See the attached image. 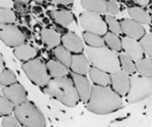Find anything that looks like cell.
Here are the masks:
<instances>
[{
  "label": "cell",
  "mask_w": 152,
  "mask_h": 127,
  "mask_svg": "<svg viewBox=\"0 0 152 127\" xmlns=\"http://www.w3.org/2000/svg\"><path fill=\"white\" fill-rule=\"evenodd\" d=\"M122 106V100L120 95L115 91L111 90L108 87L95 86L91 88V93L89 100L86 104L88 111L103 115L118 110Z\"/></svg>",
  "instance_id": "obj_1"
},
{
  "label": "cell",
  "mask_w": 152,
  "mask_h": 127,
  "mask_svg": "<svg viewBox=\"0 0 152 127\" xmlns=\"http://www.w3.org/2000/svg\"><path fill=\"white\" fill-rule=\"evenodd\" d=\"M44 92L53 96L67 106H75L79 95L74 83L66 77L53 78L44 87Z\"/></svg>",
  "instance_id": "obj_2"
},
{
  "label": "cell",
  "mask_w": 152,
  "mask_h": 127,
  "mask_svg": "<svg viewBox=\"0 0 152 127\" xmlns=\"http://www.w3.org/2000/svg\"><path fill=\"white\" fill-rule=\"evenodd\" d=\"M86 52L89 61L94 67L110 73L119 71V57L112 50L106 47H100V48L89 47L86 49Z\"/></svg>",
  "instance_id": "obj_3"
},
{
  "label": "cell",
  "mask_w": 152,
  "mask_h": 127,
  "mask_svg": "<svg viewBox=\"0 0 152 127\" xmlns=\"http://www.w3.org/2000/svg\"><path fill=\"white\" fill-rule=\"evenodd\" d=\"M15 116L25 127H45V119L42 113L30 101L18 104Z\"/></svg>",
  "instance_id": "obj_4"
},
{
  "label": "cell",
  "mask_w": 152,
  "mask_h": 127,
  "mask_svg": "<svg viewBox=\"0 0 152 127\" xmlns=\"http://www.w3.org/2000/svg\"><path fill=\"white\" fill-rule=\"evenodd\" d=\"M150 95H152V78L133 75L127 100L129 102H139Z\"/></svg>",
  "instance_id": "obj_5"
},
{
  "label": "cell",
  "mask_w": 152,
  "mask_h": 127,
  "mask_svg": "<svg viewBox=\"0 0 152 127\" xmlns=\"http://www.w3.org/2000/svg\"><path fill=\"white\" fill-rule=\"evenodd\" d=\"M23 69L27 77L35 85L39 87H45L50 82V73L44 64L40 59H32L23 64Z\"/></svg>",
  "instance_id": "obj_6"
},
{
  "label": "cell",
  "mask_w": 152,
  "mask_h": 127,
  "mask_svg": "<svg viewBox=\"0 0 152 127\" xmlns=\"http://www.w3.org/2000/svg\"><path fill=\"white\" fill-rule=\"evenodd\" d=\"M80 23L81 26L86 32L94 33L97 35H105L107 33V26L106 22L103 21V19L100 17V15L96 14V13L86 12L82 13L80 16Z\"/></svg>",
  "instance_id": "obj_7"
},
{
  "label": "cell",
  "mask_w": 152,
  "mask_h": 127,
  "mask_svg": "<svg viewBox=\"0 0 152 127\" xmlns=\"http://www.w3.org/2000/svg\"><path fill=\"white\" fill-rule=\"evenodd\" d=\"M0 36H1V41L10 47H19L21 44H24L26 41V37L21 28L12 24L1 26Z\"/></svg>",
  "instance_id": "obj_8"
},
{
  "label": "cell",
  "mask_w": 152,
  "mask_h": 127,
  "mask_svg": "<svg viewBox=\"0 0 152 127\" xmlns=\"http://www.w3.org/2000/svg\"><path fill=\"white\" fill-rule=\"evenodd\" d=\"M111 84L117 94L126 95L129 91L131 87V78L124 71H117L111 75Z\"/></svg>",
  "instance_id": "obj_9"
},
{
  "label": "cell",
  "mask_w": 152,
  "mask_h": 127,
  "mask_svg": "<svg viewBox=\"0 0 152 127\" xmlns=\"http://www.w3.org/2000/svg\"><path fill=\"white\" fill-rule=\"evenodd\" d=\"M2 93L15 104H21L26 101L27 93L21 84H12L10 86H5L2 89Z\"/></svg>",
  "instance_id": "obj_10"
},
{
  "label": "cell",
  "mask_w": 152,
  "mask_h": 127,
  "mask_svg": "<svg viewBox=\"0 0 152 127\" xmlns=\"http://www.w3.org/2000/svg\"><path fill=\"white\" fill-rule=\"evenodd\" d=\"M72 80L74 86L78 92L80 99L83 102H88L91 97V87L89 82L88 81L84 75H77V73H72Z\"/></svg>",
  "instance_id": "obj_11"
},
{
  "label": "cell",
  "mask_w": 152,
  "mask_h": 127,
  "mask_svg": "<svg viewBox=\"0 0 152 127\" xmlns=\"http://www.w3.org/2000/svg\"><path fill=\"white\" fill-rule=\"evenodd\" d=\"M121 30L127 37L134 39H140L145 35V30L140 23L134 21V20L124 19L120 22Z\"/></svg>",
  "instance_id": "obj_12"
},
{
  "label": "cell",
  "mask_w": 152,
  "mask_h": 127,
  "mask_svg": "<svg viewBox=\"0 0 152 127\" xmlns=\"http://www.w3.org/2000/svg\"><path fill=\"white\" fill-rule=\"evenodd\" d=\"M121 44L122 49L126 52L127 56H129L132 59L135 60H140L143 58V54H144V51L141 46L140 42H138L136 39L131 38V37H124L121 38Z\"/></svg>",
  "instance_id": "obj_13"
},
{
  "label": "cell",
  "mask_w": 152,
  "mask_h": 127,
  "mask_svg": "<svg viewBox=\"0 0 152 127\" xmlns=\"http://www.w3.org/2000/svg\"><path fill=\"white\" fill-rule=\"evenodd\" d=\"M62 42H63V47H65L71 53L81 54V52L83 51V44H82L81 39L75 33H65L62 36Z\"/></svg>",
  "instance_id": "obj_14"
},
{
  "label": "cell",
  "mask_w": 152,
  "mask_h": 127,
  "mask_svg": "<svg viewBox=\"0 0 152 127\" xmlns=\"http://www.w3.org/2000/svg\"><path fill=\"white\" fill-rule=\"evenodd\" d=\"M70 67L74 73L84 75L88 71V61L82 54H75L72 56Z\"/></svg>",
  "instance_id": "obj_15"
},
{
  "label": "cell",
  "mask_w": 152,
  "mask_h": 127,
  "mask_svg": "<svg viewBox=\"0 0 152 127\" xmlns=\"http://www.w3.org/2000/svg\"><path fill=\"white\" fill-rule=\"evenodd\" d=\"M15 56L18 59L22 61H30L32 59H35V56L37 54V51L34 47L30 44H21L15 49Z\"/></svg>",
  "instance_id": "obj_16"
},
{
  "label": "cell",
  "mask_w": 152,
  "mask_h": 127,
  "mask_svg": "<svg viewBox=\"0 0 152 127\" xmlns=\"http://www.w3.org/2000/svg\"><path fill=\"white\" fill-rule=\"evenodd\" d=\"M89 77L94 82V84L98 85V86L107 87L111 83V78L108 73L99 69V68L94 67V66L89 69Z\"/></svg>",
  "instance_id": "obj_17"
},
{
  "label": "cell",
  "mask_w": 152,
  "mask_h": 127,
  "mask_svg": "<svg viewBox=\"0 0 152 127\" xmlns=\"http://www.w3.org/2000/svg\"><path fill=\"white\" fill-rule=\"evenodd\" d=\"M41 38L44 44L48 46V48L53 49L59 47L61 44L62 38L59 33H57L53 29H43L41 31Z\"/></svg>",
  "instance_id": "obj_18"
},
{
  "label": "cell",
  "mask_w": 152,
  "mask_h": 127,
  "mask_svg": "<svg viewBox=\"0 0 152 127\" xmlns=\"http://www.w3.org/2000/svg\"><path fill=\"white\" fill-rule=\"evenodd\" d=\"M46 68H48L50 75L53 78H63L68 75L67 66H65L62 62L57 61V60H50V61H48Z\"/></svg>",
  "instance_id": "obj_19"
},
{
  "label": "cell",
  "mask_w": 152,
  "mask_h": 127,
  "mask_svg": "<svg viewBox=\"0 0 152 127\" xmlns=\"http://www.w3.org/2000/svg\"><path fill=\"white\" fill-rule=\"evenodd\" d=\"M81 3L88 12L96 14H105L107 12V2L105 0H81Z\"/></svg>",
  "instance_id": "obj_20"
},
{
  "label": "cell",
  "mask_w": 152,
  "mask_h": 127,
  "mask_svg": "<svg viewBox=\"0 0 152 127\" xmlns=\"http://www.w3.org/2000/svg\"><path fill=\"white\" fill-rule=\"evenodd\" d=\"M129 14L134 19V21L138 22L140 24H150L151 22V18L149 14L141 7H137V6L129 7Z\"/></svg>",
  "instance_id": "obj_21"
},
{
  "label": "cell",
  "mask_w": 152,
  "mask_h": 127,
  "mask_svg": "<svg viewBox=\"0 0 152 127\" xmlns=\"http://www.w3.org/2000/svg\"><path fill=\"white\" fill-rule=\"evenodd\" d=\"M53 19L57 22V24L61 26H68L73 22V15L69 10H55L51 13Z\"/></svg>",
  "instance_id": "obj_22"
},
{
  "label": "cell",
  "mask_w": 152,
  "mask_h": 127,
  "mask_svg": "<svg viewBox=\"0 0 152 127\" xmlns=\"http://www.w3.org/2000/svg\"><path fill=\"white\" fill-rule=\"evenodd\" d=\"M53 55L58 59V61L62 62L65 66L70 67L71 66V60H72V55L70 54L68 50L65 47L59 46L53 49Z\"/></svg>",
  "instance_id": "obj_23"
},
{
  "label": "cell",
  "mask_w": 152,
  "mask_h": 127,
  "mask_svg": "<svg viewBox=\"0 0 152 127\" xmlns=\"http://www.w3.org/2000/svg\"><path fill=\"white\" fill-rule=\"evenodd\" d=\"M136 68L138 72L142 77L152 78V61L150 59H142L137 60L136 62Z\"/></svg>",
  "instance_id": "obj_24"
},
{
  "label": "cell",
  "mask_w": 152,
  "mask_h": 127,
  "mask_svg": "<svg viewBox=\"0 0 152 127\" xmlns=\"http://www.w3.org/2000/svg\"><path fill=\"white\" fill-rule=\"evenodd\" d=\"M104 41H105V44L114 51L119 52V51L122 49L121 39L112 32L106 33V34L104 35Z\"/></svg>",
  "instance_id": "obj_25"
},
{
  "label": "cell",
  "mask_w": 152,
  "mask_h": 127,
  "mask_svg": "<svg viewBox=\"0 0 152 127\" xmlns=\"http://www.w3.org/2000/svg\"><path fill=\"white\" fill-rule=\"evenodd\" d=\"M83 39L89 47H94V48L104 47V44H105L104 38H102L100 35L94 34V33H89V32L83 33Z\"/></svg>",
  "instance_id": "obj_26"
},
{
  "label": "cell",
  "mask_w": 152,
  "mask_h": 127,
  "mask_svg": "<svg viewBox=\"0 0 152 127\" xmlns=\"http://www.w3.org/2000/svg\"><path fill=\"white\" fill-rule=\"evenodd\" d=\"M119 60H120V65H121L124 72L127 73V75H134V72L136 71V66L134 64L132 58L127 56L126 54H120Z\"/></svg>",
  "instance_id": "obj_27"
},
{
  "label": "cell",
  "mask_w": 152,
  "mask_h": 127,
  "mask_svg": "<svg viewBox=\"0 0 152 127\" xmlns=\"http://www.w3.org/2000/svg\"><path fill=\"white\" fill-rule=\"evenodd\" d=\"M12 100H10L6 96L1 95L0 97V114L1 116H8L10 114L15 112V106Z\"/></svg>",
  "instance_id": "obj_28"
},
{
  "label": "cell",
  "mask_w": 152,
  "mask_h": 127,
  "mask_svg": "<svg viewBox=\"0 0 152 127\" xmlns=\"http://www.w3.org/2000/svg\"><path fill=\"white\" fill-rule=\"evenodd\" d=\"M0 21L1 26L12 24L15 21V15L10 8H1L0 10Z\"/></svg>",
  "instance_id": "obj_29"
},
{
  "label": "cell",
  "mask_w": 152,
  "mask_h": 127,
  "mask_svg": "<svg viewBox=\"0 0 152 127\" xmlns=\"http://www.w3.org/2000/svg\"><path fill=\"white\" fill-rule=\"evenodd\" d=\"M0 81H1L2 86H10L12 84L17 83V77L15 75L10 69L1 70V75H0Z\"/></svg>",
  "instance_id": "obj_30"
},
{
  "label": "cell",
  "mask_w": 152,
  "mask_h": 127,
  "mask_svg": "<svg viewBox=\"0 0 152 127\" xmlns=\"http://www.w3.org/2000/svg\"><path fill=\"white\" fill-rule=\"evenodd\" d=\"M105 19H106L107 26H108L109 30H110L111 32L114 33V34H116V35L120 34V33L122 32L121 25H120V23L115 19V18L111 17V16H106Z\"/></svg>",
  "instance_id": "obj_31"
},
{
  "label": "cell",
  "mask_w": 152,
  "mask_h": 127,
  "mask_svg": "<svg viewBox=\"0 0 152 127\" xmlns=\"http://www.w3.org/2000/svg\"><path fill=\"white\" fill-rule=\"evenodd\" d=\"M140 44L143 48V51L148 56H152V34H145L141 38Z\"/></svg>",
  "instance_id": "obj_32"
},
{
  "label": "cell",
  "mask_w": 152,
  "mask_h": 127,
  "mask_svg": "<svg viewBox=\"0 0 152 127\" xmlns=\"http://www.w3.org/2000/svg\"><path fill=\"white\" fill-rule=\"evenodd\" d=\"M1 122H2L1 124L4 127H25L15 116H12V115L4 116Z\"/></svg>",
  "instance_id": "obj_33"
},
{
  "label": "cell",
  "mask_w": 152,
  "mask_h": 127,
  "mask_svg": "<svg viewBox=\"0 0 152 127\" xmlns=\"http://www.w3.org/2000/svg\"><path fill=\"white\" fill-rule=\"evenodd\" d=\"M107 12L111 15H116L119 13V7H118V4L116 3L113 0H109L107 1Z\"/></svg>",
  "instance_id": "obj_34"
},
{
  "label": "cell",
  "mask_w": 152,
  "mask_h": 127,
  "mask_svg": "<svg viewBox=\"0 0 152 127\" xmlns=\"http://www.w3.org/2000/svg\"><path fill=\"white\" fill-rule=\"evenodd\" d=\"M13 7H15V10H17L18 13H21V14H27V13L29 12V7L27 6V4L18 1V0H15Z\"/></svg>",
  "instance_id": "obj_35"
},
{
  "label": "cell",
  "mask_w": 152,
  "mask_h": 127,
  "mask_svg": "<svg viewBox=\"0 0 152 127\" xmlns=\"http://www.w3.org/2000/svg\"><path fill=\"white\" fill-rule=\"evenodd\" d=\"M15 0H0L1 8H10L13 6Z\"/></svg>",
  "instance_id": "obj_36"
},
{
  "label": "cell",
  "mask_w": 152,
  "mask_h": 127,
  "mask_svg": "<svg viewBox=\"0 0 152 127\" xmlns=\"http://www.w3.org/2000/svg\"><path fill=\"white\" fill-rule=\"evenodd\" d=\"M73 1L74 0H55L56 3H58L59 5H71Z\"/></svg>",
  "instance_id": "obj_37"
},
{
  "label": "cell",
  "mask_w": 152,
  "mask_h": 127,
  "mask_svg": "<svg viewBox=\"0 0 152 127\" xmlns=\"http://www.w3.org/2000/svg\"><path fill=\"white\" fill-rule=\"evenodd\" d=\"M21 30L23 31V33H24V35H25L26 39H30V37H31L30 31H29L28 29L25 28V27H21Z\"/></svg>",
  "instance_id": "obj_38"
},
{
  "label": "cell",
  "mask_w": 152,
  "mask_h": 127,
  "mask_svg": "<svg viewBox=\"0 0 152 127\" xmlns=\"http://www.w3.org/2000/svg\"><path fill=\"white\" fill-rule=\"evenodd\" d=\"M32 10H33V13H34V14H41V13H42V8L40 7V6H37V5L33 6Z\"/></svg>",
  "instance_id": "obj_39"
},
{
  "label": "cell",
  "mask_w": 152,
  "mask_h": 127,
  "mask_svg": "<svg viewBox=\"0 0 152 127\" xmlns=\"http://www.w3.org/2000/svg\"><path fill=\"white\" fill-rule=\"evenodd\" d=\"M136 1H137V3L138 4H140V5H147V4L149 3V1H150V0H136Z\"/></svg>",
  "instance_id": "obj_40"
},
{
  "label": "cell",
  "mask_w": 152,
  "mask_h": 127,
  "mask_svg": "<svg viewBox=\"0 0 152 127\" xmlns=\"http://www.w3.org/2000/svg\"><path fill=\"white\" fill-rule=\"evenodd\" d=\"M126 4H127V5H131L132 7H135V3H134L133 1H131V0H129V1H127Z\"/></svg>",
  "instance_id": "obj_41"
},
{
  "label": "cell",
  "mask_w": 152,
  "mask_h": 127,
  "mask_svg": "<svg viewBox=\"0 0 152 127\" xmlns=\"http://www.w3.org/2000/svg\"><path fill=\"white\" fill-rule=\"evenodd\" d=\"M18 1H20V2H23V3H25V4H28L29 2H30V0H18Z\"/></svg>",
  "instance_id": "obj_42"
},
{
  "label": "cell",
  "mask_w": 152,
  "mask_h": 127,
  "mask_svg": "<svg viewBox=\"0 0 152 127\" xmlns=\"http://www.w3.org/2000/svg\"><path fill=\"white\" fill-rule=\"evenodd\" d=\"M36 3H41V2H43V0H34Z\"/></svg>",
  "instance_id": "obj_43"
},
{
  "label": "cell",
  "mask_w": 152,
  "mask_h": 127,
  "mask_svg": "<svg viewBox=\"0 0 152 127\" xmlns=\"http://www.w3.org/2000/svg\"><path fill=\"white\" fill-rule=\"evenodd\" d=\"M43 22H44L45 24H48V19H43Z\"/></svg>",
  "instance_id": "obj_44"
},
{
  "label": "cell",
  "mask_w": 152,
  "mask_h": 127,
  "mask_svg": "<svg viewBox=\"0 0 152 127\" xmlns=\"http://www.w3.org/2000/svg\"><path fill=\"white\" fill-rule=\"evenodd\" d=\"M1 127H4V126H3V125H2V124H1Z\"/></svg>",
  "instance_id": "obj_45"
}]
</instances>
